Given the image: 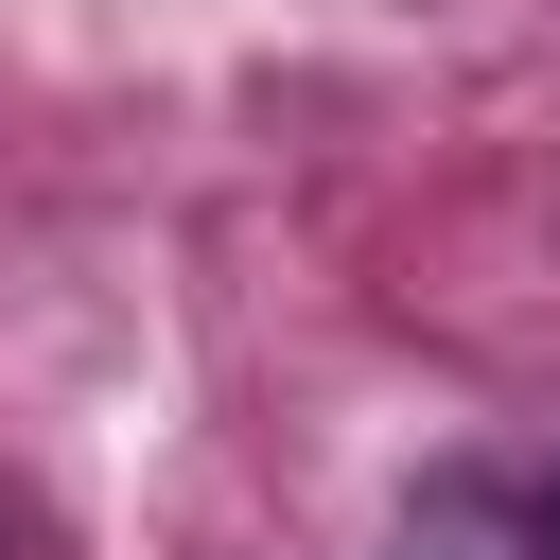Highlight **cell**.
Here are the masks:
<instances>
[{"instance_id": "6da1fadb", "label": "cell", "mask_w": 560, "mask_h": 560, "mask_svg": "<svg viewBox=\"0 0 560 560\" xmlns=\"http://www.w3.org/2000/svg\"><path fill=\"white\" fill-rule=\"evenodd\" d=\"M542 542H560V472H542Z\"/></svg>"}]
</instances>
